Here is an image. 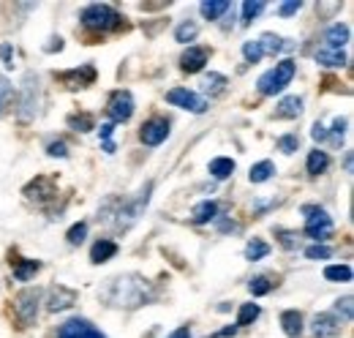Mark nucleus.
<instances>
[{
	"label": "nucleus",
	"instance_id": "nucleus-1",
	"mask_svg": "<svg viewBox=\"0 0 354 338\" xmlns=\"http://www.w3.org/2000/svg\"><path fill=\"white\" fill-rule=\"evenodd\" d=\"M106 300L112 305L136 308V305H145L150 300V287L139 276H118V278H112V284L106 290Z\"/></svg>",
	"mask_w": 354,
	"mask_h": 338
},
{
	"label": "nucleus",
	"instance_id": "nucleus-2",
	"mask_svg": "<svg viewBox=\"0 0 354 338\" xmlns=\"http://www.w3.org/2000/svg\"><path fill=\"white\" fill-rule=\"evenodd\" d=\"M80 25H82L88 33H101V36H106V33L120 30L126 22H123V14H120L115 6H109V3H90V6L82 8V14H80Z\"/></svg>",
	"mask_w": 354,
	"mask_h": 338
},
{
	"label": "nucleus",
	"instance_id": "nucleus-3",
	"mask_svg": "<svg viewBox=\"0 0 354 338\" xmlns=\"http://www.w3.org/2000/svg\"><path fill=\"white\" fill-rule=\"evenodd\" d=\"M39 107H41V80H39L36 71H28V74L22 77L19 98H17L19 121H22V123H30V121L39 115Z\"/></svg>",
	"mask_w": 354,
	"mask_h": 338
},
{
	"label": "nucleus",
	"instance_id": "nucleus-4",
	"mask_svg": "<svg viewBox=\"0 0 354 338\" xmlns=\"http://www.w3.org/2000/svg\"><path fill=\"white\" fill-rule=\"evenodd\" d=\"M295 74H297V63H295L292 57H286V60L275 63L270 71H265V74L259 77L257 90H259L262 96H278V93H283V90L292 84Z\"/></svg>",
	"mask_w": 354,
	"mask_h": 338
},
{
	"label": "nucleus",
	"instance_id": "nucleus-5",
	"mask_svg": "<svg viewBox=\"0 0 354 338\" xmlns=\"http://www.w3.org/2000/svg\"><path fill=\"white\" fill-rule=\"evenodd\" d=\"M150 194H153V180H147L136 194H133L131 199H126L120 208H118V226L120 229H131L133 224L142 218V213H145V208H147V202H150Z\"/></svg>",
	"mask_w": 354,
	"mask_h": 338
},
{
	"label": "nucleus",
	"instance_id": "nucleus-6",
	"mask_svg": "<svg viewBox=\"0 0 354 338\" xmlns=\"http://www.w3.org/2000/svg\"><path fill=\"white\" fill-rule=\"evenodd\" d=\"M303 215H306V235H308L310 240L324 243V240L333 235L335 224H333L330 213L324 211V208H319V205H306V208H303Z\"/></svg>",
	"mask_w": 354,
	"mask_h": 338
},
{
	"label": "nucleus",
	"instance_id": "nucleus-7",
	"mask_svg": "<svg viewBox=\"0 0 354 338\" xmlns=\"http://www.w3.org/2000/svg\"><path fill=\"white\" fill-rule=\"evenodd\" d=\"M41 297L44 292L36 287H28V290H22L19 295L14 297V314H17V319L25 325V328H30L33 322H36V317H39V305H41Z\"/></svg>",
	"mask_w": 354,
	"mask_h": 338
},
{
	"label": "nucleus",
	"instance_id": "nucleus-8",
	"mask_svg": "<svg viewBox=\"0 0 354 338\" xmlns=\"http://www.w3.org/2000/svg\"><path fill=\"white\" fill-rule=\"evenodd\" d=\"M133 109H136V101H133L131 90H115V93H109L106 112H109L112 123H129L133 118Z\"/></svg>",
	"mask_w": 354,
	"mask_h": 338
},
{
	"label": "nucleus",
	"instance_id": "nucleus-9",
	"mask_svg": "<svg viewBox=\"0 0 354 338\" xmlns=\"http://www.w3.org/2000/svg\"><path fill=\"white\" fill-rule=\"evenodd\" d=\"M167 101H169L172 107L185 109V112H194V115L207 112V101H205L196 90H188V87H172V90L167 93Z\"/></svg>",
	"mask_w": 354,
	"mask_h": 338
},
{
	"label": "nucleus",
	"instance_id": "nucleus-10",
	"mask_svg": "<svg viewBox=\"0 0 354 338\" xmlns=\"http://www.w3.org/2000/svg\"><path fill=\"white\" fill-rule=\"evenodd\" d=\"M57 338H109L85 317H71L57 328Z\"/></svg>",
	"mask_w": 354,
	"mask_h": 338
},
{
	"label": "nucleus",
	"instance_id": "nucleus-11",
	"mask_svg": "<svg viewBox=\"0 0 354 338\" xmlns=\"http://www.w3.org/2000/svg\"><path fill=\"white\" fill-rule=\"evenodd\" d=\"M167 136H169V121L167 118H150L145 126L139 128V139L147 148H158L161 142H167Z\"/></svg>",
	"mask_w": 354,
	"mask_h": 338
},
{
	"label": "nucleus",
	"instance_id": "nucleus-12",
	"mask_svg": "<svg viewBox=\"0 0 354 338\" xmlns=\"http://www.w3.org/2000/svg\"><path fill=\"white\" fill-rule=\"evenodd\" d=\"M207 63H210V49L207 46H196V44H191L180 57V69L185 74H199V71H205Z\"/></svg>",
	"mask_w": 354,
	"mask_h": 338
},
{
	"label": "nucleus",
	"instance_id": "nucleus-13",
	"mask_svg": "<svg viewBox=\"0 0 354 338\" xmlns=\"http://www.w3.org/2000/svg\"><path fill=\"white\" fill-rule=\"evenodd\" d=\"M310 330L316 338H335L341 333V319L333 314V311H324V314H316L313 322H310Z\"/></svg>",
	"mask_w": 354,
	"mask_h": 338
},
{
	"label": "nucleus",
	"instance_id": "nucleus-14",
	"mask_svg": "<svg viewBox=\"0 0 354 338\" xmlns=\"http://www.w3.org/2000/svg\"><path fill=\"white\" fill-rule=\"evenodd\" d=\"M349 39H352L349 25H346V22H335V25H330V28L324 30V44H322V49L344 52V46L349 44Z\"/></svg>",
	"mask_w": 354,
	"mask_h": 338
},
{
	"label": "nucleus",
	"instance_id": "nucleus-15",
	"mask_svg": "<svg viewBox=\"0 0 354 338\" xmlns=\"http://www.w3.org/2000/svg\"><path fill=\"white\" fill-rule=\"evenodd\" d=\"M77 303V292L74 290H68V287H63V284H57V287H52L49 290V297H46V311H66V308H71Z\"/></svg>",
	"mask_w": 354,
	"mask_h": 338
},
{
	"label": "nucleus",
	"instance_id": "nucleus-16",
	"mask_svg": "<svg viewBox=\"0 0 354 338\" xmlns=\"http://www.w3.org/2000/svg\"><path fill=\"white\" fill-rule=\"evenodd\" d=\"M25 194H28V199H36L39 205H44V202H49V199L57 194V188H55V180H49V177H36V180L25 188Z\"/></svg>",
	"mask_w": 354,
	"mask_h": 338
},
{
	"label": "nucleus",
	"instance_id": "nucleus-17",
	"mask_svg": "<svg viewBox=\"0 0 354 338\" xmlns=\"http://www.w3.org/2000/svg\"><path fill=\"white\" fill-rule=\"evenodd\" d=\"M281 330H283L289 338H300L303 336V330H306V319H303V314H300L297 308L283 311V314H281Z\"/></svg>",
	"mask_w": 354,
	"mask_h": 338
},
{
	"label": "nucleus",
	"instance_id": "nucleus-18",
	"mask_svg": "<svg viewBox=\"0 0 354 338\" xmlns=\"http://www.w3.org/2000/svg\"><path fill=\"white\" fill-rule=\"evenodd\" d=\"M300 115H303V98L300 96H283L275 107V118H281V121H295Z\"/></svg>",
	"mask_w": 354,
	"mask_h": 338
},
{
	"label": "nucleus",
	"instance_id": "nucleus-19",
	"mask_svg": "<svg viewBox=\"0 0 354 338\" xmlns=\"http://www.w3.org/2000/svg\"><path fill=\"white\" fill-rule=\"evenodd\" d=\"M115 256H118V243L109 240V238L95 240L93 249H90V262H93V265H104V262H109V259H115Z\"/></svg>",
	"mask_w": 354,
	"mask_h": 338
},
{
	"label": "nucleus",
	"instance_id": "nucleus-20",
	"mask_svg": "<svg viewBox=\"0 0 354 338\" xmlns=\"http://www.w3.org/2000/svg\"><path fill=\"white\" fill-rule=\"evenodd\" d=\"M218 218V202L216 199H202L199 205H194L191 211V221L194 224H210Z\"/></svg>",
	"mask_w": 354,
	"mask_h": 338
},
{
	"label": "nucleus",
	"instance_id": "nucleus-21",
	"mask_svg": "<svg viewBox=\"0 0 354 338\" xmlns=\"http://www.w3.org/2000/svg\"><path fill=\"white\" fill-rule=\"evenodd\" d=\"M60 80L63 82H68V87H85L95 80V69L93 66H82V69H74V71H66V74H60Z\"/></svg>",
	"mask_w": 354,
	"mask_h": 338
},
{
	"label": "nucleus",
	"instance_id": "nucleus-22",
	"mask_svg": "<svg viewBox=\"0 0 354 338\" xmlns=\"http://www.w3.org/2000/svg\"><path fill=\"white\" fill-rule=\"evenodd\" d=\"M39 270H41V262H39V259H17V265H14V278L22 281V284H28V281L36 278Z\"/></svg>",
	"mask_w": 354,
	"mask_h": 338
},
{
	"label": "nucleus",
	"instance_id": "nucleus-23",
	"mask_svg": "<svg viewBox=\"0 0 354 338\" xmlns=\"http://www.w3.org/2000/svg\"><path fill=\"white\" fill-rule=\"evenodd\" d=\"M229 8H232V3H229V0H205V3H199L202 17H205V19H210V22H218Z\"/></svg>",
	"mask_w": 354,
	"mask_h": 338
},
{
	"label": "nucleus",
	"instance_id": "nucleus-24",
	"mask_svg": "<svg viewBox=\"0 0 354 338\" xmlns=\"http://www.w3.org/2000/svg\"><path fill=\"white\" fill-rule=\"evenodd\" d=\"M327 167H330V156H327V150H322V148L310 150L308 159H306V169H308L310 177H316V175L327 172Z\"/></svg>",
	"mask_w": 354,
	"mask_h": 338
},
{
	"label": "nucleus",
	"instance_id": "nucleus-25",
	"mask_svg": "<svg viewBox=\"0 0 354 338\" xmlns=\"http://www.w3.org/2000/svg\"><path fill=\"white\" fill-rule=\"evenodd\" d=\"M234 161L232 159H226V156H218V159H213L210 164H207V172H210V177L213 180H226V177H232L234 175Z\"/></svg>",
	"mask_w": 354,
	"mask_h": 338
},
{
	"label": "nucleus",
	"instance_id": "nucleus-26",
	"mask_svg": "<svg viewBox=\"0 0 354 338\" xmlns=\"http://www.w3.org/2000/svg\"><path fill=\"white\" fill-rule=\"evenodd\" d=\"M316 63L324 66V69H341V66H346V55L335 52V49H319L316 52Z\"/></svg>",
	"mask_w": 354,
	"mask_h": 338
},
{
	"label": "nucleus",
	"instance_id": "nucleus-27",
	"mask_svg": "<svg viewBox=\"0 0 354 338\" xmlns=\"http://www.w3.org/2000/svg\"><path fill=\"white\" fill-rule=\"evenodd\" d=\"M226 77L218 74V71H210V74H205V80H202V90L207 93V96H221L223 90H226Z\"/></svg>",
	"mask_w": 354,
	"mask_h": 338
},
{
	"label": "nucleus",
	"instance_id": "nucleus-28",
	"mask_svg": "<svg viewBox=\"0 0 354 338\" xmlns=\"http://www.w3.org/2000/svg\"><path fill=\"white\" fill-rule=\"evenodd\" d=\"M324 278L333 281V284H349L352 281V267L349 265H327Z\"/></svg>",
	"mask_w": 354,
	"mask_h": 338
},
{
	"label": "nucleus",
	"instance_id": "nucleus-29",
	"mask_svg": "<svg viewBox=\"0 0 354 338\" xmlns=\"http://www.w3.org/2000/svg\"><path fill=\"white\" fill-rule=\"evenodd\" d=\"M259 314H262V308H259V303H243V305L237 308V328H245V325H254V322L259 319Z\"/></svg>",
	"mask_w": 354,
	"mask_h": 338
},
{
	"label": "nucleus",
	"instance_id": "nucleus-30",
	"mask_svg": "<svg viewBox=\"0 0 354 338\" xmlns=\"http://www.w3.org/2000/svg\"><path fill=\"white\" fill-rule=\"evenodd\" d=\"M257 44H259L262 55H270V57H275V55L283 49V39L275 36V33H262V36L257 39Z\"/></svg>",
	"mask_w": 354,
	"mask_h": 338
},
{
	"label": "nucleus",
	"instance_id": "nucleus-31",
	"mask_svg": "<svg viewBox=\"0 0 354 338\" xmlns=\"http://www.w3.org/2000/svg\"><path fill=\"white\" fill-rule=\"evenodd\" d=\"M199 36V25L194 22V19H185V22H180L175 28V42L177 44H188L194 42Z\"/></svg>",
	"mask_w": 354,
	"mask_h": 338
},
{
	"label": "nucleus",
	"instance_id": "nucleus-32",
	"mask_svg": "<svg viewBox=\"0 0 354 338\" xmlns=\"http://www.w3.org/2000/svg\"><path fill=\"white\" fill-rule=\"evenodd\" d=\"M272 175H275V164H272V161H259V164L251 167L248 180H251V183H267Z\"/></svg>",
	"mask_w": 354,
	"mask_h": 338
},
{
	"label": "nucleus",
	"instance_id": "nucleus-33",
	"mask_svg": "<svg viewBox=\"0 0 354 338\" xmlns=\"http://www.w3.org/2000/svg\"><path fill=\"white\" fill-rule=\"evenodd\" d=\"M267 254H270V243H265L262 238L248 240V246H245V259L248 262H259V259H265Z\"/></svg>",
	"mask_w": 354,
	"mask_h": 338
},
{
	"label": "nucleus",
	"instance_id": "nucleus-34",
	"mask_svg": "<svg viewBox=\"0 0 354 338\" xmlns=\"http://www.w3.org/2000/svg\"><path fill=\"white\" fill-rule=\"evenodd\" d=\"M265 8H267V3H262V0H257V3H254V0L243 3V6H240V11H243V14H240V22H243V25H251Z\"/></svg>",
	"mask_w": 354,
	"mask_h": 338
},
{
	"label": "nucleus",
	"instance_id": "nucleus-35",
	"mask_svg": "<svg viewBox=\"0 0 354 338\" xmlns=\"http://www.w3.org/2000/svg\"><path fill=\"white\" fill-rule=\"evenodd\" d=\"M68 126L74 128V131H80V134H88V131L95 128V118L88 115V112H82V115H71V118H68Z\"/></svg>",
	"mask_w": 354,
	"mask_h": 338
},
{
	"label": "nucleus",
	"instance_id": "nucleus-36",
	"mask_svg": "<svg viewBox=\"0 0 354 338\" xmlns=\"http://www.w3.org/2000/svg\"><path fill=\"white\" fill-rule=\"evenodd\" d=\"M275 148H278L283 156H292L295 150H300V136H297V134H283V136H278Z\"/></svg>",
	"mask_w": 354,
	"mask_h": 338
},
{
	"label": "nucleus",
	"instance_id": "nucleus-37",
	"mask_svg": "<svg viewBox=\"0 0 354 338\" xmlns=\"http://www.w3.org/2000/svg\"><path fill=\"white\" fill-rule=\"evenodd\" d=\"M11 101H14V84L8 82L6 77H0V118L8 112Z\"/></svg>",
	"mask_w": 354,
	"mask_h": 338
},
{
	"label": "nucleus",
	"instance_id": "nucleus-38",
	"mask_svg": "<svg viewBox=\"0 0 354 338\" xmlns=\"http://www.w3.org/2000/svg\"><path fill=\"white\" fill-rule=\"evenodd\" d=\"M270 290H272V281H270L267 276H254V278L248 281V292L254 297H265Z\"/></svg>",
	"mask_w": 354,
	"mask_h": 338
},
{
	"label": "nucleus",
	"instance_id": "nucleus-39",
	"mask_svg": "<svg viewBox=\"0 0 354 338\" xmlns=\"http://www.w3.org/2000/svg\"><path fill=\"white\" fill-rule=\"evenodd\" d=\"M85 238H88V224H85V221L74 224V226L66 232V240H68L71 246H82V243H85Z\"/></svg>",
	"mask_w": 354,
	"mask_h": 338
},
{
	"label": "nucleus",
	"instance_id": "nucleus-40",
	"mask_svg": "<svg viewBox=\"0 0 354 338\" xmlns=\"http://www.w3.org/2000/svg\"><path fill=\"white\" fill-rule=\"evenodd\" d=\"M330 256H333V249L324 246V243H313V246L306 249V259H310V262H324Z\"/></svg>",
	"mask_w": 354,
	"mask_h": 338
},
{
	"label": "nucleus",
	"instance_id": "nucleus-41",
	"mask_svg": "<svg viewBox=\"0 0 354 338\" xmlns=\"http://www.w3.org/2000/svg\"><path fill=\"white\" fill-rule=\"evenodd\" d=\"M333 314L341 319V322H352V297H341V300H335V308H333Z\"/></svg>",
	"mask_w": 354,
	"mask_h": 338
},
{
	"label": "nucleus",
	"instance_id": "nucleus-42",
	"mask_svg": "<svg viewBox=\"0 0 354 338\" xmlns=\"http://www.w3.org/2000/svg\"><path fill=\"white\" fill-rule=\"evenodd\" d=\"M243 57H245V63H259L265 55H262V49H259L257 42H245L243 44Z\"/></svg>",
	"mask_w": 354,
	"mask_h": 338
},
{
	"label": "nucleus",
	"instance_id": "nucleus-43",
	"mask_svg": "<svg viewBox=\"0 0 354 338\" xmlns=\"http://www.w3.org/2000/svg\"><path fill=\"white\" fill-rule=\"evenodd\" d=\"M275 235H281V246H283V249H297V243H300V235H297V232L275 229Z\"/></svg>",
	"mask_w": 354,
	"mask_h": 338
},
{
	"label": "nucleus",
	"instance_id": "nucleus-44",
	"mask_svg": "<svg viewBox=\"0 0 354 338\" xmlns=\"http://www.w3.org/2000/svg\"><path fill=\"white\" fill-rule=\"evenodd\" d=\"M46 156H52V159H68V148H66V142H49L46 145Z\"/></svg>",
	"mask_w": 354,
	"mask_h": 338
},
{
	"label": "nucleus",
	"instance_id": "nucleus-45",
	"mask_svg": "<svg viewBox=\"0 0 354 338\" xmlns=\"http://www.w3.org/2000/svg\"><path fill=\"white\" fill-rule=\"evenodd\" d=\"M300 8H303L300 0H289V3H281V6H278V14H281L283 19H289V17H295Z\"/></svg>",
	"mask_w": 354,
	"mask_h": 338
},
{
	"label": "nucleus",
	"instance_id": "nucleus-46",
	"mask_svg": "<svg viewBox=\"0 0 354 338\" xmlns=\"http://www.w3.org/2000/svg\"><path fill=\"white\" fill-rule=\"evenodd\" d=\"M310 136H313L316 142H327L330 131H327V126H324V123H313V126H310Z\"/></svg>",
	"mask_w": 354,
	"mask_h": 338
},
{
	"label": "nucleus",
	"instance_id": "nucleus-47",
	"mask_svg": "<svg viewBox=\"0 0 354 338\" xmlns=\"http://www.w3.org/2000/svg\"><path fill=\"white\" fill-rule=\"evenodd\" d=\"M216 226H218V232H234L237 229V224L232 218H221V215L216 218Z\"/></svg>",
	"mask_w": 354,
	"mask_h": 338
},
{
	"label": "nucleus",
	"instance_id": "nucleus-48",
	"mask_svg": "<svg viewBox=\"0 0 354 338\" xmlns=\"http://www.w3.org/2000/svg\"><path fill=\"white\" fill-rule=\"evenodd\" d=\"M0 57H3L6 69H14V60H11V44H3V46H0Z\"/></svg>",
	"mask_w": 354,
	"mask_h": 338
},
{
	"label": "nucleus",
	"instance_id": "nucleus-49",
	"mask_svg": "<svg viewBox=\"0 0 354 338\" xmlns=\"http://www.w3.org/2000/svg\"><path fill=\"white\" fill-rule=\"evenodd\" d=\"M112 134H115V123L109 121V123L101 126V139H104V142H112Z\"/></svg>",
	"mask_w": 354,
	"mask_h": 338
},
{
	"label": "nucleus",
	"instance_id": "nucleus-50",
	"mask_svg": "<svg viewBox=\"0 0 354 338\" xmlns=\"http://www.w3.org/2000/svg\"><path fill=\"white\" fill-rule=\"evenodd\" d=\"M167 338H194V333H191V328H177L175 333H169Z\"/></svg>",
	"mask_w": 354,
	"mask_h": 338
},
{
	"label": "nucleus",
	"instance_id": "nucleus-51",
	"mask_svg": "<svg viewBox=\"0 0 354 338\" xmlns=\"http://www.w3.org/2000/svg\"><path fill=\"white\" fill-rule=\"evenodd\" d=\"M49 42H52V44H46V46H44L46 52H55V49L60 52V49H63V39H60V36H55V39H49Z\"/></svg>",
	"mask_w": 354,
	"mask_h": 338
},
{
	"label": "nucleus",
	"instance_id": "nucleus-52",
	"mask_svg": "<svg viewBox=\"0 0 354 338\" xmlns=\"http://www.w3.org/2000/svg\"><path fill=\"white\" fill-rule=\"evenodd\" d=\"M234 333H237V328H223L221 333H218V336L216 338H226V336H234Z\"/></svg>",
	"mask_w": 354,
	"mask_h": 338
}]
</instances>
